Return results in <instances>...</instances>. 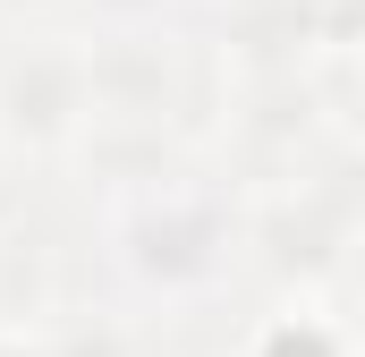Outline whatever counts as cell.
Masks as SVG:
<instances>
[{
  "label": "cell",
  "mask_w": 365,
  "mask_h": 357,
  "mask_svg": "<svg viewBox=\"0 0 365 357\" xmlns=\"http://www.w3.org/2000/svg\"><path fill=\"white\" fill-rule=\"evenodd\" d=\"M93 272L153 323L247 298V187L221 154H170L93 178Z\"/></svg>",
  "instance_id": "6da1fadb"
},
{
  "label": "cell",
  "mask_w": 365,
  "mask_h": 357,
  "mask_svg": "<svg viewBox=\"0 0 365 357\" xmlns=\"http://www.w3.org/2000/svg\"><path fill=\"white\" fill-rule=\"evenodd\" d=\"M247 187V289H357V145Z\"/></svg>",
  "instance_id": "7a4b0ae2"
},
{
  "label": "cell",
  "mask_w": 365,
  "mask_h": 357,
  "mask_svg": "<svg viewBox=\"0 0 365 357\" xmlns=\"http://www.w3.org/2000/svg\"><path fill=\"white\" fill-rule=\"evenodd\" d=\"M86 154V26L0 34V178H77Z\"/></svg>",
  "instance_id": "3957f363"
},
{
  "label": "cell",
  "mask_w": 365,
  "mask_h": 357,
  "mask_svg": "<svg viewBox=\"0 0 365 357\" xmlns=\"http://www.w3.org/2000/svg\"><path fill=\"white\" fill-rule=\"evenodd\" d=\"M357 289H255L221 357H357Z\"/></svg>",
  "instance_id": "277c9868"
},
{
  "label": "cell",
  "mask_w": 365,
  "mask_h": 357,
  "mask_svg": "<svg viewBox=\"0 0 365 357\" xmlns=\"http://www.w3.org/2000/svg\"><path fill=\"white\" fill-rule=\"evenodd\" d=\"M43 341L51 357H170V323H153L145 306L93 289V298H51L43 306Z\"/></svg>",
  "instance_id": "5b68a950"
},
{
  "label": "cell",
  "mask_w": 365,
  "mask_h": 357,
  "mask_svg": "<svg viewBox=\"0 0 365 357\" xmlns=\"http://www.w3.org/2000/svg\"><path fill=\"white\" fill-rule=\"evenodd\" d=\"M110 0H0V34H43V26H86Z\"/></svg>",
  "instance_id": "8992f818"
},
{
  "label": "cell",
  "mask_w": 365,
  "mask_h": 357,
  "mask_svg": "<svg viewBox=\"0 0 365 357\" xmlns=\"http://www.w3.org/2000/svg\"><path fill=\"white\" fill-rule=\"evenodd\" d=\"M0 357H51L43 315H0Z\"/></svg>",
  "instance_id": "52a82bcc"
}]
</instances>
